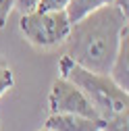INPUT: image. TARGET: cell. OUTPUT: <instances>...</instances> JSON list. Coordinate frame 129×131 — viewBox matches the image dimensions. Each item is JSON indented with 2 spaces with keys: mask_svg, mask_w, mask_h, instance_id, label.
<instances>
[{
  "mask_svg": "<svg viewBox=\"0 0 129 131\" xmlns=\"http://www.w3.org/2000/svg\"><path fill=\"white\" fill-rule=\"evenodd\" d=\"M58 75L73 81L85 94V98L92 102L94 110L98 112L102 121H108L129 110V92L119 88L108 73H96L83 69L81 64L73 62L67 54H62L58 60Z\"/></svg>",
  "mask_w": 129,
  "mask_h": 131,
  "instance_id": "7a4b0ae2",
  "label": "cell"
},
{
  "mask_svg": "<svg viewBox=\"0 0 129 131\" xmlns=\"http://www.w3.org/2000/svg\"><path fill=\"white\" fill-rule=\"evenodd\" d=\"M36 4H38V0H15V8H17L21 15L31 13L36 8Z\"/></svg>",
  "mask_w": 129,
  "mask_h": 131,
  "instance_id": "7c38bea8",
  "label": "cell"
},
{
  "mask_svg": "<svg viewBox=\"0 0 129 131\" xmlns=\"http://www.w3.org/2000/svg\"><path fill=\"white\" fill-rule=\"evenodd\" d=\"M19 29L31 46L50 50L64 44L71 29V19L67 10H31L21 15Z\"/></svg>",
  "mask_w": 129,
  "mask_h": 131,
  "instance_id": "3957f363",
  "label": "cell"
},
{
  "mask_svg": "<svg viewBox=\"0 0 129 131\" xmlns=\"http://www.w3.org/2000/svg\"><path fill=\"white\" fill-rule=\"evenodd\" d=\"M15 8V0H0V29H2Z\"/></svg>",
  "mask_w": 129,
  "mask_h": 131,
  "instance_id": "8fae6325",
  "label": "cell"
},
{
  "mask_svg": "<svg viewBox=\"0 0 129 131\" xmlns=\"http://www.w3.org/2000/svg\"><path fill=\"white\" fill-rule=\"evenodd\" d=\"M108 75L119 88L129 92V27H125L121 34V42H119L115 58H112Z\"/></svg>",
  "mask_w": 129,
  "mask_h": 131,
  "instance_id": "8992f818",
  "label": "cell"
},
{
  "mask_svg": "<svg viewBox=\"0 0 129 131\" xmlns=\"http://www.w3.org/2000/svg\"><path fill=\"white\" fill-rule=\"evenodd\" d=\"M40 131H52V129H48V127H42V129H40Z\"/></svg>",
  "mask_w": 129,
  "mask_h": 131,
  "instance_id": "5bb4252c",
  "label": "cell"
},
{
  "mask_svg": "<svg viewBox=\"0 0 129 131\" xmlns=\"http://www.w3.org/2000/svg\"><path fill=\"white\" fill-rule=\"evenodd\" d=\"M112 4H115V6L125 15V17L129 19V0H112Z\"/></svg>",
  "mask_w": 129,
  "mask_h": 131,
  "instance_id": "4fadbf2b",
  "label": "cell"
},
{
  "mask_svg": "<svg viewBox=\"0 0 129 131\" xmlns=\"http://www.w3.org/2000/svg\"><path fill=\"white\" fill-rule=\"evenodd\" d=\"M102 131H129V110L102 123Z\"/></svg>",
  "mask_w": 129,
  "mask_h": 131,
  "instance_id": "ba28073f",
  "label": "cell"
},
{
  "mask_svg": "<svg viewBox=\"0 0 129 131\" xmlns=\"http://www.w3.org/2000/svg\"><path fill=\"white\" fill-rule=\"evenodd\" d=\"M102 123L98 119L81 117V114H69V112H50L44 127L52 131H102Z\"/></svg>",
  "mask_w": 129,
  "mask_h": 131,
  "instance_id": "5b68a950",
  "label": "cell"
},
{
  "mask_svg": "<svg viewBox=\"0 0 129 131\" xmlns=\"http://www.w3.org/2000/svg\"><path fill=\"white\" fill-rule=\"evenodd\" d=\"M69 0H38L34 10H64Z\"/></svg>",
  "mask_w": 129,
  "mask_h": 131,
  "instance_id": "30bf717a",
  "label": "cell"
},
{
  "mask_svg": "<svg viewBox=\"0 0 129 131\" xmlns=\"http://www.w3.org/2000/svg\"><path fill=\"white\" fill-rule=\"evenodd\" d=\"M125 27V15L115 4H104L71 23L64 54L83 69L108 73Z\"/></svg>",
  "mask_w": 129,
  "mask_h": 131,
  "instance_id": "6da1fadb",
  "label": "cell"
},
{
  "mask_svg": "<svg viewBox=\"0 0 129 131\" xmlns=\"http://www.w3.org/2000/svg\"><path fill=\"white\" fill-rule=\"evenodd\" d=\"M48 110L50 112H69V114H81V117L98 119V112L94 110L92 102L85 98V94L79 90L73 81L67 77H56L52 81L50 94H48Z\"/></svg>",
  "mask_w": 129,
  "mask_h": 131,
  "instance_id": "277c9868",
  "label": "cell"
},
{
  "mask_svg": "<svg viewBox=\"0 0 129 131\" xmlns=\"http://www.w3.org/2000/svg\"><path fill=\"white\" fill-rule=\"evenodd\" d=\"M104 4H112V0H69V4H67V15H69V19L71 23L77 21V19H81L83 15L96 10V8H100Z\"/></svg>",
  "mask_w": 129,
  "mask_h": 131,
  "instance_id": "52a82bcc",
  "label": "cell"
},
{
  "mask_svg": "<svg viewBox=\"0 0 129 131\" xmlns=\"http://www.w3.org/2000/svg\"><path fill=\"white\" fill-rule=\"evenodd\" d=\"M13 85H15V75H13L10 67L0 62V98H2L8 90H13Z\"/></svg>",
  "mask_w": 129,
  "mask_h": 131,
  "instance_id": "9c48e42d",
  "label": "cell"
}]
</instances>
